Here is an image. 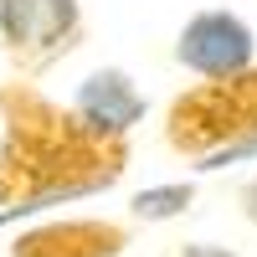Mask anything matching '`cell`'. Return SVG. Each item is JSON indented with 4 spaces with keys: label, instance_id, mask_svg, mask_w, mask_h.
Segmentation results:
<instances>
[{
    "label": "cell",
    "instance_id": "2",
    "mask_svg": "<svg viewBox=\"0 0 257 257\" xmlns=\"http://www.w3.org/2000/svg\"><path fill=\"white\" fill-rule=\"evenodd\" d=\"M165 144L175 155L216 170L257 149V62L226 77H201L196 88L170 98L165 108Z\"/></svg>",
    "mask_w": 257,
    "mask_h": 257
},
{
    "label": "cell",
    "instance_id": "4",
    "mask_svg": "<svg viewBox=\"0 0 257 257\" xmlns=\"http://www.w3.org/2000/svg\"><path fill=\"white\" fill-rule=\"evenodd\" d=\"M175 62L196 77H226L257 62V36L237 11H196L175 36Z\"/></svg>",
    "mask_w": 257,
    "mask_h": 257
},
{
    "label": "cell",
    "instance_id": "9",
    "mask_svg": "<svg viewBox=\"0 0 257 257\" xmlns=\"http://www.w3.org/2000/svg\"><path fill=\"white\" fill-rule=\"evenodd\" d=\"M237 206H242V216H247V221L257 226V175H252V180L242 185V196H237Z\"/></svg>",
    "mask_w": 257,
    "mask_h": 257
},
{
    "label": "cell",
    "instance_id": "7",
    "mask_svg": "<svg viewBox=\"0 0 257 257\" xmlns=\"http://www.w3.org/2000/svg\"><path fill=\"white\" fill-rule=\"evenodd\" d=\"M190 201H196V185H149L128 201V211H134V221H170L190 211Z\"/></svg>",
    "mask_w": 257,
    "mask_h": 257
},
{
    "label": "cell",
    "instance_id": "5",
    "mask_svg": "<svg viewBox=\"0 0 257 257\" xmlns=\"http://www.w3.org/2000/svg\"><path fill=\"white\" fill-rule=\"evenodd\" d=\"M128 226L103 216H62L36 221L11 237V257H123Z\"/></svg>",
    "mask_w": 257,
    "mask_h": 257
},
{
    "label": "cell",
    "instance_id": "8",
    "mask_svg": "<svg viewBox=\"0 0 257 257\" xmlns=\"http://www.w3.org/2000/svg\"><path fill=\"white\" fill-rule=\"evenodd\" d=\"M165 257H242V252H231V247H216V242H185V247L165 252Z\"/></svg>",
    "mask_w": 257,
    "mask_h": 257
},
{
    "label": "cell",
    "instance_id": "1",
    "mask_svg": "<svg viewBox=\"0 0 257 257\" xmlns=\"http://www.w3.org/2000/svg\"><path fill=\"white\" fill-rule=\"evenodd\" d=\"M123 134L93 128L72 103L47 98L36 77L0 82V221L98 196L123 180Z\"/></svg>",
    "mask_w": 257,
    "mask_h": 257
},
{
    "label": "cell",
    "instance_id": "3",
    "mask_svg": "<svg viewBox=\"0 0 257 257\" xmlns=\"http://www.w3.org/2000/svg\"><path fill=\"white\" fill-rule=\"evenodd\" d=\"M88 36L82 0H0V52L11 77H47Z\"/></svg>",
    "mask_w": 257,
    "mask_h": 257
},
{
    "label": "cell",
    "instance_id": "6",
    "mask_svg": "<svg viewBox=\"0 0 257 257\" xmlns=\"http://www.w3.org/2000/svg\"><path fill=\"white\" fill-rule=\"evenodd\" d=\"M72 108L93 128H103V134H123L128 139V128L144 118L149 98L139 93V82L128 77L123 67H98V72L82 77V88L72 93Z\"/></svg>",
    "mask_w": 257,
    "mask_h": 257
}]
</instances>
